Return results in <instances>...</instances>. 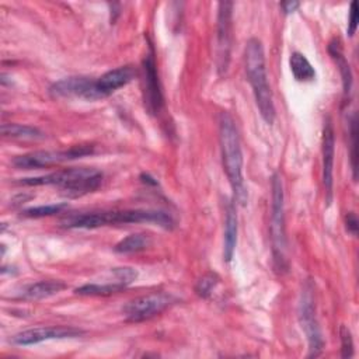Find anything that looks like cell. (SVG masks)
<instances>
[{
	"label": "cell",
	"instance_id": "obj_1",
	"mask_svg": "<svg viewBox=\"0 0 359 359\" xmlns=\"http://www.w3.org/2000/svg\"><path fill=\"white\" fill-rule=\"evenodd\" d=\"M62 226L67 229H97L102 226L153 223L165 230L175 224L170 213L156 209H112L86 213H74L62 219Z\"/></svg>",
	"mask_w": 359,
	"mask_h": 359
},
{
	"label": "cell",
	"instance_id": "obj_2",
	"mask_svg": "<svg viewBox=\"0 0 359 359\" xmlns=\"http://www.w3.org/2000/svg\"><path fill=\"white\" fill-rule=\"evenodd\" d=\"M219 140L223 167L234 195V202L244 206L248 195L243 177V153L234 119L229 112H222L219 116Z\"/></svg>",
	"mask_w": 359,
	"mask_h": 359
},
{
	"label": "cell",
	"instance_id": "obj_3",
	"mask_svg": "<svg viewBox=\"0 0 359 359\" xmlns=\"http://www.w3.org/2000/svg\"><path fill=\"white\" fill-rule=\"evenodd\" d=\"M18 182L27 187L56 185L60 188L63 195L69 198H79L94 192L101 187L102 172L91 167H73L49 172L46 175L21 178Z\"/></svg>",
	"mask_w": 359,
	"mask_h": 359
},
{
	"label": "cell",
	"instance_id": "obj_4",
	"mask_svg": "<svg viewBox=\"0 0 359 359\" xmlns=\"http://www.w3.org/2000/svg\"><path fill=\"white\" fill-rule=\"evenodd\" d=\"M245 73L252 88L255 104L259 109V115L268 125H272L275 121V105L266 76L264 48L258 38H251L247 42Z\"/></svg>",
	"mask_w": 359,
	"mask_h": 359
},
{
	"label": "cell",
	"instance_id": "obj_5",
	"mask_svg": "<svg viewBox=\"0 0 359 359\" xmlns=\"http://www.w3.org/2000/svg\"><path fill=\"white\" fill-rule=\"evenodd\" d=\"M272 202H271V241H272V257L278 271L287 268L286 259V236H285V196L283 184L278 172L272 175Z\"/></svg>",
	"mask_w": 359,
	"mask_h": 359
},
{
	"label": "cell",
	"instance_id": "obj_6",
	"mask_svg": "<svg viewBox=\"0 0 359 359\" xmlns=\"http://www.w3.org/2000/svg\"><path fill=\"white\" fill-rule=\"evenodd\" d=\"M94 153L93 144H76L66 150H35L13 158V165L20 170L46 168L65 161L76 160Z\"/></svg>",
	"mask_w": 359,
	"mask_h": 359
},
{
	"label": "cell",
	"instance_id": "obj_7",
	"mask_svg": "<svg viewBox=\"0 0 359 359\" xmlns=\"http://www.w3.org/2000/svg\"><path fill=\"white\" fill-rule=\"evenodd\" d=\"M174 302H175V297L170 293L153 292L128 302L123 306L122 311L126 321L142 323L163 313L165 309L174 304Z\"/></svg>",
	"mask_w": 359,
	"mask_h": 359
},
{
	"label": "cell",
	"instance_id": "obj_8",
	"mask_svg": "<svg viewBox=\"0 0 359 359\" xmlns=\"http://www.w3.org/2000/svg\"><path fill=\"white\" fill-rule=\"evenodd\" d=\"M142 69H143V79H142L143 104L146 111L150 115H157L164 105V98L161 93L157 63H156L154 49L151 43H149V50L143 57Z\"/></svg>",
	"mask_w": 359,
	"mask_h": 359
},
{
	"label": "cell",
	"instance_id": "obj_9",
	"mask_svg": "<svg viewBox=\"0 0 359 359\" xmlns=\"http://www.w3.org/2000/svg\"><path fill=\"white\" fill-rule=\"evenodd\" d=\"M299 320L309 342V356H317L324 346L321 330L316 316V304L313 296V287L307 283L303 287V293L299 303Z\"/></svg>",
	"mask_w": 359,
	"mask_h": 359
},
{
	"label": "cell",
	"instance_id": "obj_10",
	"mask_svg": "<svg viewBox=\"0 0 359 359\" xmlns=\"http://www.w3.org/2000/svg\"><path fill=\"white\" fill-rule=\"evenodd\" d=\"M137 72L133 66L125 65L119 66L116 69L108 70L98 79H93L90 91L87 94V101H97V100H104L109 97L112 93H115L118 88L129 84L135 77Z\"/></svg>",
	"mask_w": 359,
	"mask_h": 359
},
{
	"label": "cell",
	"instance_id": "obj_11",
	"mask_svg": "<svg viewBox=\"0 0 359 359\" xmlns=\"http://www.w3.org/2000/svg\"><path fill=\"white\" fill-rule=\"evenodd\" d=\"M231 1H220L217 6V72L224 74L230 62L231 48Z\"/></svg>",
	"mask_w": 359,
	"mask_h": 359
},
{
	"label": "cell",
	"instance_id": "obj_12",
	"mask_svg": "<svg viewBox=\"0 0 359 359\" xmlns=\"http://www.w3.org/2000/svg\"><path fill=\"white\" fill-rule=\"evenodd\" d=\"M84 331L76 327H66V325H55V327H36L21 331L11 337V342L15 345H35L49 339H63V338H74L80 337Z\"/></svg>",
	"mask_w": 359,
	"mask_h": 359
},
{
	"label": "cell",
	"instance_id": "obj_13",
	"mask_svg": "<svg viewBox=\"0 0 359 359\" xmlns=\"http://www.w3.org/2000/svg\"><path fill=\"white\" fill-rule=\"evenodd\" d=\"M334 151H335V133H334L332 122L327 116L323 128V184L325 189V201L328 205L332 201Z\"/></svg>",
	"mask_w": 359,
	"mask_h": 359
},
{
	"label": "cell",
	"instance_id": "obj_14",
	"mask_svg": "<svg viewBox=\"0 0 359 359\" xmlns=\"http://www.w3.org/2000/svg\"><path fill=\"white\" fill-rule=\"evenodd\" d=\"M93 79L84 76H70L55 81L49 87L52 98H87Z\"/></svg>",
	"mask_w": 359,
	"mask_h": 359
},
{
	"label": "cell",
	"instance_id": "obj_15",
	"mask_svg": "<svg viewBox=\"0 0 359 359\" xmlns=\"http://www.w3.org/2000/svg\"><path fill=\"white\" fill-rule=\"evenodd\" d=\"M237 244V212L234 199L229 201L226 205V217H224V241H223V259L230 262Z\"/></svg>",
	"mask_w": 359,
	"mask_h": 359
},
{
	"label": "cell",
	"instance_id": "obj_16",
	"mask_svg": "<svg viewBox=\"0 0 359 359\" xmlns=\"http://www.w3.org/2000/svg\"><path fill=\"white\" fill-rule=\"evenodd\" d=\"M328 52H330L332 60L335 62V65H337V67L339 70V74H341V79H342L344 100L346 101V98H349V94L352 91V70H351V66H349L346 57L344 56L341 43H339L338 39H332L330 42Z\"/></svg>",
	"mask_w": 359,
	"mask_h": 359
},
{
	"label": "cell",
	"instance_id": "obj_17",
	"mask_svg": "<svg viewBox=\"0 0 359 359\" xmlns=\"http://www.w3.org/2000/svg\"><path fill=\"white\" fill-rule=\"evenodd\" d=\"M111 275H112V282L84 283V285L79 286L77 289H74V294H79V296H109V294L123 290L126 287V285L115 275L114 269H111Z\"/></svg>",
	"mask_w": 359,
	"mask_h": 359
},
{
	"label": "cell",
	"instance_id": "obj_18",
	"mask_svg": "<svg viewBox=\"0 0 359 359\" xmlns=\"http://www.w3.org/2000/svg\"><path fill=\"white\" fill-rule=\"evenodd\" d=\"M67 285L62 280H55V279H48V280H39L35 282L29 286H27L21 294L22 299L25 300H42L48 299L53 294H57L59 292L65 290Z\"/></svg>",
	"mask_w": 359,
	"mask_h": 359
},
{
	"label": "cell",
	"instance_id": "obj_19",
	"mask_svg": "<svg viewBox=\"0 0 359 359\" xmlns=\"http://www.w3.org/2000/svg\"><path fill=\"white\" fill-rule=\"evenodd\" d=\"M289 66L293 77L297 81H313L316 79V70L307 57L300 52H293L289 57Z\"/></svg>",
	"mask_w": 359,
	"mask_h": 359
},
{
	"label": "cell",
	"instance_id": "obj_20",
	"mask_svg": "<svg viewBox=\"0 0 359 359\" xmlns=\"http://www.w3.org/2000/svg\"><path fill=\"white\" fill-rule=\"evenodd\" d=\"M150 245H151V237L149 234L135 233L118 241L114 247V251L118 254H133V252L143 251Z\"/></svg>",
	"mask_w": 359,
	"mask_h": 359
},
{
	"label": "cell",
	"instance_id": "obj_21",
	"mask_svg": "<svg viewBox=\"0 0 359 359\" xmlns=\"http://www.w3.org/2000/svg\"><path fill=\"white\" fill-rule=\"evenodd\" d=\"M0 130L4 137H11V139L36 140L43 137V133L38 128H34L29 125H21V123H3Z\"/></svg>",
	"mask_w": 359,
	"mask_h": 359
},
{
	"label": "cell",
	"instance_id": "obj_22",
	"mask_svg": "<svg viewBox=\"0 0 359 359\" xmlns=\"http://www.w3.org/2000/svg\"><path fill=\"white\" fill-rule=\"evenodd\" d=\"M67 208V203H50V205H41V206H32L28 209H24L21 212V216L29 217V219H39L45 216H52L56 213H60Z\"/></svg>",
	"mask_w": 359,
	"mask_h": 359
},
{
	"label": "cell",
	"instance_id": "obj_23",
	"mask_svg": "<svg viewBox=\"0 0 359 359\" xmlns=\"http://www.w3.org/2000/svg\"><path fill=\"white\" fill-rule=\"evenodd\" d=\"M220 278L216 272H206L203 273L195 283V292L198 296L206 299L212 294L213 289L217 286Z\"/></svg>",
	"mask_w": 359,
	"mask_h": 359
},
{
	"label": "cell",
	"instance_id": "obj_24",
	"mask_svg": "<svg viewBox=\"0 0 359 359\" xmlns=\"http://www.w3.org/2000/svg\"><path fill=\"white\" fill-rule=\"evenodd\" d=\"M356 114H352L351 119H349V137H351V142H349V147H351V167H352V177L353 180L356 181L358 175H356V171H358V154H356Z\"/></svg>",
	"mask_w": 359,
	"mask_h": 359
},
{
	"label": "cell",
	"instance_id": "obj_25",
	"mask_svg": "<svg viewBox=\"0 0 359 359\" xmlns=\"http://www.w3.org/2000/svg\"><path fill=\"white\" fill-rule=\"evenodd\" d=\"M339 338H341V356L352 358L353 356V339L351 330L346 325L339 327Z\"/></svg>",
	"mask_w": 359,
	"mask_h": 359
},
{
	"label": "cell",
	"instance_id": "obj_26",
	"mask_svg": "<svg viewBox=\"0 0 359 359\" xmlns=\"http://www.w3.org/2000/svg\"><path fill=\"white\" fill-rule=\"evenodd\" d=\"M358 21H359V11H358V3L353 0L349 7V15H348V27L346 32L348 36H353L358 29Z\"/></svg>",
	"mask_w": 359,
	"mask_h": 359
},
{
	"label": "cell",
	"instance_id": "obj_27",
	"mask_svg": "<svg viewBox=\"0 0 359 359\" xmlns=\"http://www.w3.org/2000/svg\"><path fill=\"white\" fill-rule=\"evenodd\" d=\"M358 217L353 212H348L345 216V229L351 236H358Z\"/></svg>",
	"mask_w": 359,
	"mask_h": 359
},
{
	"label": "cell",
	"instance_id": "obj_28",
	"mask_svg": "<svg viewBox=\"0 0 359 359\" xmlns=\"http://www.w3.org/2000/svg\"><path fill=\"white\" fill-rule=\"evenodd\" d=\"M300 3L299 1H282L280 3V8L285 14H289V13H293L299 8Z\"/></svg>",
	"mask_w": 359,
	"mask_h": 359
},
{
	"label": "cell",
	"instance_id": "obj_29",
	"mask_svg": "<svg viewBox=\"0 0 359 359\" xmlns=\"http://www.w3.org/2000/svg\"><path fill=\"white\" fill-rule=\"evenodd\" d=\"M140 178H142V182H144V184H149V185H153V187H156V185H158V182H157V180H154L150 174H142L140 175Z\"/></svg>",
	"mask_w": 359,
	"mask_h": 359
}]
</instances>
